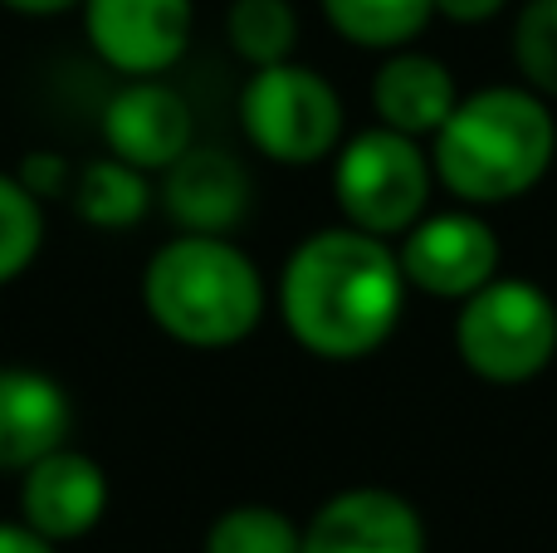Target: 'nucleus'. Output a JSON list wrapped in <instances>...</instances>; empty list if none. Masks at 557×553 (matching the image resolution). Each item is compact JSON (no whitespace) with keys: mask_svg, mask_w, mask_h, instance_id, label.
Masks as SVG:
<instances>
[{"mask_svg":"<svg viewBox=\"0 0 557 553\" xmlns=\"http://www.w3.org/2000/svg\"><path fill=\"white\" fill-rule=\"evenodd\" d=\"M406 314V274L392 241L327 225L294 245L278 274L288 339L323 362L372 358Z\"/></svg>","mask_w":557,"mask_h":553,"instance_id":"nucleus-1","label":"nucleus"},{"mask_svg":"<svg viewBox=\"0 0 557 553\" xmlns=\"http://www.w3.org/2000/svg\"><path fill=\"white\" fill-rule=\"evenodd\" d=\"M557 118L548 98L523 84H490L460 94L455 113L431 137L435 186L470 211L529 196L553 172Z\"/></svg>","mask_w":557,"mask_h":553,"instance_id":"nucleus-2","label":"nucleus"},{"mask_svg":"<svg viewBox=\"0 0 557 553\" xmlns=\"http://www.w3.org/2000/svg\"><path fill=\"white\" fill-rule=\"evenodd\" d=\"M143 309L172 343L221 353L260 329L270 290L260 265L225 235H172L143 270Z\"/></svg>","mask_w":557,"mask_h":553,"instance_id":"nucleus-3","label":"nucleus"},{"mask_svg":"<svg viewBox=\"0 0 557 553\" xmlns=\"http://www.w3.org/2000/svg\"><path fill=\"white\" fill-rule=\"evenodd\" d=\"M455 353L480 382L519 388L557 358V299L543 284L499 274L455 314Z\"/></svg>","mask_w":557,"mask_h":553,"instance_id":"nucleus-4","label":"nucleus"},{"mask_svg":"<svg viewBox=\"0 0 557 553\" xmlns=\"http://www.w3.org/2000/svg\"><path fill=\"white\" fill-rule=\"evenodd\" d=\"M435 192L431 152L392 127H362L343 137L333 152V196L343 225L376 241H401L425 211Z\"/></svg>","mask_w":557,"mask_h":553,"instance_id":"nucleus-5","label":"nucleus"},{"mask_svg":"<svg viewBox=\"0 0 557 553\" xmlns=\"http://www.w3.org/2000/svg\"><path fill=\"white\" fill-rule=\"evenodd\" d=\"M240 127L260 157L278 167H313L343 147V98L318 69H255L240 88Z\"/></svg>","mask_w":557,"mask_h":553,"instance_id":"nucleus-6","label":"nucleus"},{"mask_svg":"<svg viewBox=\"0 0 557 553\" xmlns=\"http://www.w3.org/2000/svg\"><path fill=\"white\" fill-rule=\"evenodd\" d=\"M406 290H421L431 299L465 304L490 280H499V235L470 206L425 211L411 231L396 241Z\"/></svg>","mask_w":557,"mask_h":553,"instance_id":"nucleus-7","label":"nucleus"},{"mask_svg":"<svg viewBox=\"0 0 557 553\" xmlns=\"http://www.w3.org/2000/svg\"><path fill=\"white\" fill-rule=\"evenodd\" d=\"M78 10L94 54L123 78H162L196 29L191 0H84Z\"/></svg>","mask_w":557,"mask_h":553,"instance_id":"nucleus-8","label":"nucleus"},{"mask_svg":"<svg viewBox=\"0 0 557 553\" xmlns=\"http://www.w3.org/2000/svg\"><path fill=\"white\" fill-rule=\"evenodd\" d=\"M103 143L108 157L162 176L196 147V113L162 78H127L103 108Z\"/></svg>","mask_w":557,"mask_h":553,"instance_id":"nucleus-9","label":"nucleus"},{"mask_svg":"<svg viewBox=\"0 0 557 553\" xmlns=\"http://www.w3.org/2000/svg\"><path fill=\"white\" fill-rule=\"evenodd\" d=\"M298 553H425V519L396 490L352 486L318 505Z\"/></svg>","mask_w":557,"mask_h":553,"instance_id":"nucleus-10","label":"nucleus"},{"mask_svg":"<svg viewBox=\"0 0 557 553\" xmlns=\"http://www.w3.org/2000/svg\"><path fill=\"white\" fill-rule=\"evenodd\" d=\"M108 476L94 456L64 446L20 476V525L49 544H74L94 534L108 515Z\"/></svg>","mask_w":557,"mask_h":553,"instance_id":"nucleus-11","label":"nucleus"},{"mask_svg":"<svg viewBox=\"0 0 557 553\" xmlns=\"http://www.w3.org/2000/svg\"><path fill=\"white\" fill-rule=\"evenodd\" d=\"M162 206L182 235H225L250 216V172L225 147H201L162 172Z\"/></svg>","mask_w":557,"mask_h":553,"instance_id":"nucleus-12","label":"nucleus"},{"mask_svg":"<svg viewBox=\"0 0 557 553\" xmlns=\"http://www.w3.org/2000/svg\"><path fill=\"white\" fill-rule=\"evenodd\" d=\"M74 397L39 368H0V470L25 476L69 446Z\"/></svg>","mask_w":557,"mask_h":553,"instance_id":"nucleus-13","label":"nucleus"},{"mask_svg":"<svg viewBox=\"0 0 557 553\" xmlns=\"http://www.w3.org/2000/svg\"><path fill=\"white\" fill-rule=\"evenodd\" d=\"M455 103H460V88H455L450 64L425 54V49H396L372 74L376 127H392L411 143H425V137L441 133Z\"/></svg>","mask_w":557,"mask_h":553,"instance_id":"nucleus-14","label":"nucleus"},{"mask_svg":"<svg viewBox=\"0 0 557 553\" xmlns=\"http://www.w3.org/2000/svg\"><path fill=\"white\" fill-rule=\"evenodd\" d=\"M69 201H74L78 221H88L94 231H133L152 211V176H143L117 157H94L88 167H78Z\"/></svg>","mask_w":557,"mask_h":553,"instance_id":"nucleus-15","label":"nucleus"},{"mask_svg":"<svg viewBox=\"0 0 557 553\" xmlns=\"http://www.w3.org/2000/svg\"><path fill=\"white\" fill-rule=\"evenodd\" d=\"M327 25L357 49H411L435 20V0H318Z\"/></svg>","mask_w":557,"mask_h":553,"instance_id":"nucleus-16","label":"nucleus"},{"mask_svg":"<svg viewBox=\"0 0 557 553\" xmlns=\"http://www.w3.org/2000/svg\"><path fill=\"white\" fill-rule=\"evenodd\" d=\"M225 45L235 59L255 69L288 64L298 49V10L294 0H231L225 5Z\"/></svg>","mask_w":557,"mask_h":553,"instance_id":"nucleus-17","label":"nucleus"},{"mask_svg":"<svg viewBox=\"0 0 557 553\" xmlns=\"http://www.w3.org/2000/svg\"><path fill=\"white\" fill-rule=\"evenodd\" d=\"M304 549V529L274 505H231L211 519L201 553H298Z\"/></svg>","mask_w":557,"mask_h":553,"instance_id":"nucleus-18","label":"nucleus"},{"mask_svg":"<svg viewBox=\"0 0 557 553\" xmlns=\"http://www.w3.org/2000/svg\"><path fill=\"white\" fill-rule=\"evenodd\" d=\"M45 250V206L15 182V172H0V284L20 280Z\"/></svg>","mask_w":557,"mask_h":553,"instance_id":"nucleus-19","label":"nucleus"},{"mask_svg":"<svg viewBox=\"0 0 557 553\" xmlns=\"http://www.w3.org/2000/svg\"><path fill=\"white\" fill-rule=\"evenodd\" d=\"M513 64L523 74V88L539 98H557V0H523L513 20Z\"/></svg>","mask_w":557,"mask_h":553,"instance_id":"nucleus-20","label":"nucleus"},{"mask_svg":"<svg viewBox=\"0 0 557 553\" xmlns=\"http://www.w3.org/2000/svg\"><path fill=\"white\" fill-rule=\"evenodd\" d=\"M74 167H69V157L64 152H29L25 162H20V172H15V182L25 186L29 196H35L39 206L45 201H54V196H69L74 192Z\"/></svg>","mask_w":557,"mask_h":553,"instance_id":"nucleus-21","label":"nucleus"},{"mask_svg":"<svg viewBox=\"0 0 557 553\" xmlns=\"http://www.w3.org/2000/svg\"><path fill=\"white\" fill-rule=\"evenodd\" d=\"M504 10H509V0H435V15H445L450 25H484Z\"/></svg>","mask_w":557,"mask_h":553,"instance_id":"nucleus-22","label":"nucleus"},{"mask_svg":"<svg viewBox=\"0 0 557 553\" xmlns=\"http://www.w3.org/2000/svg\"><path fill=\"white\" fill-rule=\"evenodd\" d=\"M0 553H59V549L25 525H0Z\"/></svg>","mask_w":557,"mask_h":553,"instance_id":"nucleus-23","label":"nucleus"},{"mask_svg":"<svg viewBox=\"0 0 557 553\" xmlns=\"http://www.w3.org/2000/svg\"><path fill=\"white\" fill-rule=\"evenodd\" d=\"M5 10H15V15H35V20H45V15H64V10H78L84 0H0Z\"/></svg>","mask_w":557,"mask_h":553,"instance_id":"nucleus-24","label":"nucleus"}]
</instances>
